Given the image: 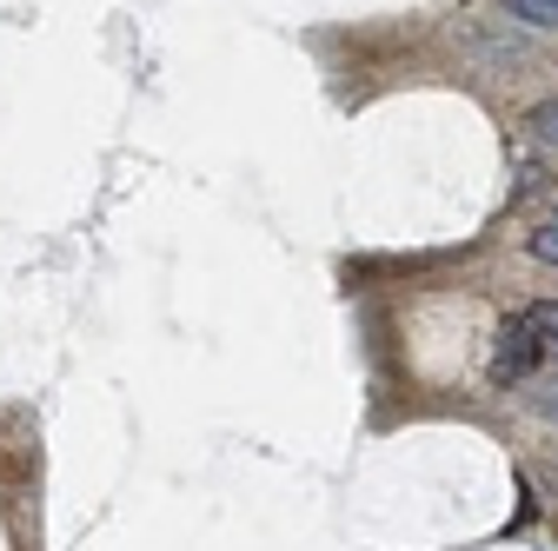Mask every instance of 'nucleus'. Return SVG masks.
<instances>
[{"instance_id":"obj_1","label":"nucleus","mask_w":558,"mask_h":551,"mask_svg":"<svg viewBox=\"0 0 558 551\" xmlns=\"http://www.w3.org/2000/svg\"><path fill=\"white\" fill-rule=\"evenodd\" d=\"M538 353H545V346H538L532 319H525V313H519V319H506V326H499V359H493V379H499V385H506V379H525V372L538 366Z\"/></svg>"},{"instance_id":"obj_2","label":"nucleus","mask_w":558,"mask_h":551,"mask_svg":"<svg viewBox=\"0 0 558 551\" xmlns=\"http://www.w3.org/2000/svg\"><path fill=\"white\" fill-rule=\"evenodd\" d=\"M506 14H512V21H525V27L558 34V0H506Z\"/></svg>"},{"instance_id":"obj_3","label":"nucleus","mask_w":558,"mask_h":551,"mask_svg":"<svg viewBox=\"0 0 558 551\" xmlns=\"http://www.w3.org/2000/svg\"><path fill=\"white\" fill-rule=\"evenodd\" d=\"M532 259H545V266H558V220H545V226L532 233Z\"/></svg>"},{"instance_id":"obj_5","label":"nucleus","mask_w":558,"mask_h":551,"mask_svg":"<svg viewBox=\"0 0 558 551\" xmlns=\"http://www.w3.org/2000/svg\"><path fill=\"white\" fill-rule=\"evenodd\" d=\"M538 405H545V412H551V419H558V399H538Z\"/></svg>"},{"instance_id":"obj_4","label":"nucleus","mask_w":558,"mask_h":551,"mask_svg":"<svg viewBox=\"0 0 558 551\" xmlns=\"http://www.w3.org/2000/svg\"><path fill=\"white\" fill-rule=\"evenodd\" d=\"M532 126H538V140H551V147H558V100H545V107L532 113Z\"/></svg>"}]
</instances>
